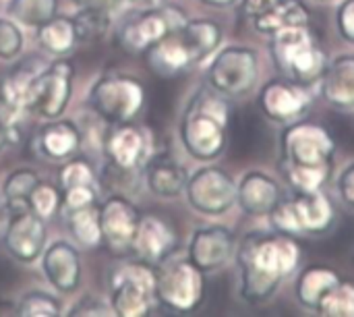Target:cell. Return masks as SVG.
I'll use <instances>...</instances> for the list:
<instances>
[{
    "mask_svg": "<svg viewBox=\"0 0 354 317\" xmlns=\"http://www.w3.org/2000/svg\"><path fill=\"white\" fill-rule=\"evenodd\" d=\"M58 187H60V191H64L71 187H102V183H100V174L93 168V164L85 156L77 154L60 164Z\"/></svg>",
    "mask_w": 354,
    "mask_h": 317,
    "instance_id": "836d02e7",
    "label": "cell"
},
{
    "mask_svg": "<svg viewBox=\"0 0 354 317\" xmlns=\"http://www.w3.org/2000/svg\"><path fill=\"white\" fill-rule=\"evenodd\" d=\"M102 152L106 156V164H110L112 168L139 174L147 160L156 154L153 133L137 120L108 125V133L102 141Z\"/></svg>",
    "mask_w": 354,
    "mask_h": 317,
    "instance_id": "7c38bea8",
    "label": "cell"
},
{
    "mask_svg": "<svg viewBox=\"0 0 354 317\" xmlns=\"http://www.w3.org/2000/svg\"><path fill=\"white\" fill-rule=\"evenodd\" d=\"M19 317H60L64 316L62 301L46 291H27L15 305Z\"/></svg>",
    "mask_w": 354,
    "mask_h": 317,
    "instance_id": "e575fe53",
    "label": "cell"
},
{
    "mask_svg": "<svg viewBox=\"0 0 354 317\" xmlns=\"http://www.w3.org/2000/svg\"><path fill=\"white\" fill-rule=\"evenodd\" d=\"M2 243L19 264H35L48 245V222L31 210L10 214L2 230Z\"/></svg>",
    "mask_w": 354,
    "mask_h": 317,
    "instance_id": "2e32d148",
    "label": "cell"
},
{
    "mask_svg": "<svg viewBox=\"0 0 354 317\" xmlns=\"http://www.w3.org/2000/svg\"><path fill=\"white\" fill-rule=\"evenodd\" d=\"M102 187H71L62 191V214L100 203Z\"/></svg>",
    "mask_w": 354,
    "mask_h": 317,
    "instance_id": "ab89813d",
    "label": "cell"
},
{
    "mask_svg": "<svg viewBox=\"0 0 354 317\" xmlns=\"http://www.w3.org/2000/svg\"><path fill=\"white\" fill-rule=\"evenodd\" d=\"M48 64V60L39 54L19 56L17 64L2 77L0 81V112L6 120L15 123L25 112V102L29 87L37 73Z\"/></svg>",
    "mask_w": 354,
    "mask_h": 317,
    "instance_id": "7402d4cb",
    "label": "cell"
},
{
    "mask_svg": "<svg viewBox=\"0 0 354 317\" xmlns=\"http://www.w3.org/2000/svg\"><path fill=\"white\" fill-rule=\"evenodd\" d=\"M232 118L230 100L207 83L197 87L187 100L178 120V139L183 150L197 162H216L228 145V127Z\"/></svg>",
    "mask_w": 354,
    "mask_h": 317,
    "instance_id": "7a4b0ae2",
    "label": "cell"
},
{
    "mask_svg": "<svg viewBox=\"0 0 354 317\" xmlns=\"http://www.w3.org/2000/svg\"><path fill=\"white\" fill-rule=\"evenodd\" d=\"M73 4L77 8H89V10H100L106 15H116L120 10V6H124L122 0H73Z\"/></svg>",
    "mask_w": 354,
    "mask_h": 317,
    "instance_id": "f6af8a7d",
    "label": "cell"
},
{
    "mask_svg": "<svg viewBox=\"0 0 354 317\" xmlns=\"http://www.w3.org/2000/svg\"><path fill=\"white\" fill-rule=\"evenodd\" d=\"M147 104L145 83L127 73H104L87 93L89 110L106 125L133 123L141 116Z\"/></svg>",
    "mask_w": 354,
    "mask_h": 317,
    "instance_id": "8992f818",
    "label": "cell"
},
{
    "mask_svg": "<svg viewBox=\"0 0 354 317\" xmlns=\"http://www.w3.org/2000/svg\"><path fill=\"white\" fill-rule=\"evenodd\" d=\"M278 0H241L239 4H241V10H243V15H245V19H253V17H257V15H261L263 10H268L270 6H274Z\"/></svg>",
    "mask_w": 354,
    "mask_h": 317,
    "instance_id": "bcb514c9",
    "label": "cell"
},
{
    "mask_svg": "<svg viewBox=\"0 0 354 317\" xmlns=\"http://www.w3.org/2000/svg\"><path fill=\"white\" fill-rule=\"evenodd\" d=\"M311 21V10L305 0H278L274 6L251 19V27L261 35H272L280 29L292 25H307Z\"/></svg>",
    "mask_w": 354,
    "mask_h": 317,
    "instance_id": "83f0119b",
    "label": "cell"
},
{
    "mask_svg": "<svg viewBox=\"0 0 354 317\" xmlns=\"http://www.w3.org/2000/svg\"><path fill=\"white\" fill-rule=\"evenodd\" d=\"M58 8L60 0H8L4 12L19 25L37 29L46 21L56 17Z\"/></svg>",
    "mask_w": 354,
    "mask_h": 317,
    "instance_id": "d6a6232c",
    "label": "cell"
},
{
    "mask_svg": "<svg viewBox=\"0 0 354 317\" xmlns=\"http://www.w3.org/2000/svg\"><path fill=\"white\" fill-rule=\"evenodd\" d=\"M73 85H75V64L68 56L48 60V64L37 73L33 79L25 112L52 120L66 112L71 100H73Z\"/></svg>",
    "mask_w": 354,
    "mask_h": 317,
    "instance_id": "30bf717a",
    "label": "cell"
},
{
    "mask_svg": "<svg viewBox=\"0 0 354 317\" xmlns=\"http://www.w3.org/2000/svg\"><path fill=\"white\" fill-rule=\"evenodd\" d=\"M334 164H290L280 162V172L284 183L292 189V193H313L322 191L330 176Z\"/></svg>",
    "mask_w": 354,
    "mask_h": 317,
    "instance_id": "f546056e",
    "label": "cell"
},
{
    "mask_svg": "<svg viewBox=\"0 0 354 317\" xmlns=\"http://www.w3.org/2000/svg\"><path fill=\"white\" fill-rule=\"evenodd\" d=\"M158 266L139 257L118 262L110 268V309L118 317H145L156 307Z\"/></svg>",
    "mask_w": 354,
    "mask_h": 317,
    "instance_id": "5b68a950",
    "label": "cell"
},
{
    "mask_svg": "<svg viewBox=\"0 0 354 317\" xmlns=\"http://www.w3.org/2000/svg\"><path fill=\"white\" fill-rule=\"evenodd\" d=\"M68 317H106V316H114L112 309H110V303L106 305L102 299L97 297H91V295H85L83 299H79L68 311H66Z\"/></svg>",
    "mask_w": 354,
    "mask_h": 317,
    "instance_id": "60d3db41",
    "label": "cell"
},
{
    "mask_svg": "<svg viewBox=\"0 0 354 317\" xmlns=\"http://www.w3.org/2000/svg\"><path fill=\"white\" fill-rule=\"evenodd\" d=\"M259 79V54L251 46L220 48L205 69V83L228 100L249 96Z\"/></svg>",
    "mask_w": 354,
    "mask_h": 317,
    "instance_id": "ba28073f",
    "label": "cell"
},
{
    "mask_svg": "<svg viewBox=\"0 0 354 317\" xmlns=\"http://www.w3.org/2000/svg\"><path fill=\"white\" fill-rule=\"evenodd\" d=\"M0 214H2V208H0Z\"/></svg>",
    "mask_w": 354,
    "mask_h": 317,
    "instance_id": "f907efd6",
    "label": "cell"
},
{
    "mask_svg": "<svg viewBox=\"0 0 354 317\" xmlns=\"http://www.w3.org/2000/svg\"><path fill=\"white\" fill-rule=\"evenodd\" d=\"M340 280H342V278H340V274H338L334 268L319 266V264L307 266V268L297 276V282H295V297H297V301H299L301 307H305V309L317 314V307H319V303L324 301V297H326Z\"/></svg>",
    "mask_w": 354,
    "mask_h": 317,
    "instance_id": "484cf974",
    "label": "cell"
},
{
    "mask_svg": "<svg viewBox=\"0 0 354 317\" xmlns=\"http://www.w3.org/2000/svg\"><path fill=\"white\" fill-rule=\"evenodd\" d=\"M19 141H21V131H19L17 120L10 123V120H6L4 114L0 112V154H2L6 147L19 143Z\"/></svg>",
    "mask_w": 354,
    "mask_h": 317,
    "instance_id": "ee69618b",
    "label": "cell"
},
{
    "mask_svg": "<svg viewBox=\"0 0 354 317\" xmlns=\"http://www.w3.org/2000/svg\"><path fill=\"white\" fill-rule=\"evenodd\" d=\"M338 143L334 135L317 123L305 118L284 125L280 135L282 162L290 164H334Z\"/></svg>",
    "mask_w": 354,
    "mask_h": 317,
    "instance_id": "4fadbf2b",
    "label": "cell"
},
{
    "mask_svg": "<svg viewBox=\"0 0 354 317\" xmlns=\"http://www.w3.org/2000/svg\"><path fill=\"white\" fill-rule=\"evenodd\" d=\"M317 314L326 317H354V282L340 280L319 303Z\"/></svg>",
    "mask_w": 354,
    "mask_h": 317,
    "instance_id": "8d00e7d4",
    "label": "cell"
},
{
    "mask_svg": "<svg viewBox=\"0 0 354 317\" xmlns=\"http://www.w3.org/2000/svg\"><path fill=\"white\" fill-rule=\"evenodd\" d=\"M336 191H338V195H340V201L354 212V162H351V164L338 174Z\"/></svg>",
    "mask_w": 354,
    "mask_h": 317,
    "instance_id": "7bdbcfd3",
    "label": "cell"
},
{
    "mask_svg": "<svg viewBox=\"0 0 354 317\" xmlns=\"http://www.w3.org/2000/svg\"><path fill=\"white\" fill-rule=\"evenodd\" d=\"M322 98L340 112L354 110V52H342L328 60L317 83Z\"/></svg>",
    "mask_w": 354,
    "mask_h": 317,
    "instance_id": "cb8c5ba5",
    "label": "cell"
},
{
    "mask_svg": "<svg viewBox=\"0 0 354 317\" xmlns=\"http://www.w3.org/2000/svg\"><path fill=\"white\" fill-rule=\"evenodd\" d=\"M284 197V189L270 172L253 168L236 183V206L251 218H268Z\"/></svg>",
    "mask_w": 354,
    "mask_h": 317,
    "instance_id": "44dd1931",
    "label": "cell"
},
{
    "mask_svg": "<svg viewBox=\"0 0 354 317\" xmlns=\"http://www.w3.org/2000/svg\"><path fill=\"white\" fill-rule=\"evenodd\" d=\"M180 247V239L176 228L164 220L162 216L147 214L141 216L139 228L133 241V255L151 264L160 266L166 260H170Z\"/></svg>",
    "mask_w": 354,
    "mask_h": 317,
    "instance_id": "ffe728a7",
    "label": "cell"
},
{
    "mask_svg": "<svg viewBox=\"0 0 354 317\" xmlns=\"http://www.w3.org/2000/svg\"><path fill=\"white\" fill-rule=\"evenodd\" d=\"M141 212L122 193H114L100 203L102 245H106L116 257L133 253V241L139 228Z\"/></svg>",
    "mask_w": 354,
    "mask_h": 317,
    "instance_id": "9a60e30c",
    "label": "cell"
},
{
    "mask_svg": "<svg viewBox=\"0 0 354 317\" xmlns=\"http://www.w3.org/2000/svg\"><path fill=\"white\" fill-rule=\"evenodd\" d=\"M236 245L239 239L232 233V228L224 224H207L193 230L187 245V257L203 274H212L234 260Z\"/></svg>",
    "mask_w": 354,
    "mask_h": 317,
    "instance_id": "e0dca14e",
    "label": "cell"
},
{
    "mask_svg": "<svg viewBox=\"0 0 354 317\" xmlns=\"http://www.w3.org/2000/svg\"><path fill=\"white\" fill-rule=\"evenodd\" d=\"M35 39H37V46L54 58L71 56L75 48L81 44L73 17H66L60 12L35 29Z\"/></svg>",
    "mask_w": 354,
    "mask_h": 317,
    "instance_id": "4316f807",
    "label": "cell"
},
{
    "mask_svg": "<svg viewBox=\"0 0 354 317\" xmlns=\"http://www.w3.org/2000/svg\"><path fill=\"white\" fill-rule=\"evenodd\" d=\"M64 218H66V228L71 237L83 249H95L104 243L102 226H100V203L66 212Z\"/></svg>",
    "mask_w": 354,
    "mask_h": 317,
    "instance_id": "1f68e13d",
    "label": "cell"
},
{
    "mask_svg": "<svg viewBox=\"0 0 354 317\" xmlns=\"http://www.w3.org/2000/svg\"><path fill=\"white\" fill-rule=\"evenodd\" d=\"M234 262L241 299L249 305H261L301 268L303 247L299 239L276 230H251L239 241Z\"/></svg>",
    "mask_w": 354,
    "mask_h": 317,
    "instance_id": "6da1fadb",
    "label": "cell"
},
{
    "mask_svg": "<svg viewBox=\"0 0 354 317\" xmlns=\"http://www.w3.org/2000/svg\"><path fill=\"white\" fill-rule=\"evenodd\" d=\"M268 50L278 73L307 87H317L328 54L311 25H292L270 35Z\"/></svg>",
    "mask_w": 354,
    "mask_h": 317,
    "instance_id": "3957f363",
    "label": "cell"
},
{
    "mask_svg": "<svg viewBox=\"0 0 354 317\" xmlns=\"http://www.w3.org/2000/svg\"><path fill=\"white\" fill-rule=\"evenodd\" d=\"M29 210L50 222L58 212H62V191L54 183L39 181L29 195Z\"/></svg>",
    "mask_w": 354,
    "mask_h": 317,
    "instance_id": "d590c367",
    "label": "cell"
},
{
    "mask_svg": "<svg viewBox=\"0 0 354 317\" xmlns=\"http://www.w3.org/2000/svg\"><path fill=\"white\" fill-rule=\"evenodd\" d=\"M158 305L172 314H195L205 299V274L189 257H170L158 266Z\"/></svg>",
    "mask_w": 354,
    "mask_h": 317,
    "instance_id": "52a82bcc",
    "label": "cell"
},
{
    "mask_svg": "<svg viewBox=\"0 0 354 317\" xmlns=\"http://www.w3.org/2000/svg\"><path fill=\"white\" fill-rule=\"evenodd\" d=\"M185 199L193 212L205 218H220L236 206V181L212 162L189 174Z\"/></svg>",
    "mask_w": 354,
    "mask_h": 317,
    "instance_id": "8fae6325",
    "label": "cell"
},
{
    "mask_svg": "<svg viewBox=\"0 0 354 317\" xmlns=\"http://www.w3.org/2000/svg\"><path fill=\"white\" fill-rule=\"evenodd\" d=\"M315 2H332V0H315Z\"/></svg>",
    "mask_w": 354,
    "mask_h": 317,
    "instance_id": "681fc988",
    "label": "cell"
},
{
    "mask_svg": "<svg viewBox=\"0 0 354 317\" xmlns=\"http://www.w3.org/2000/svg\"><path fill=\"white\" fill-rule=\"evenodd\" d=\"M25 50V33L10 17H0V60L12 62Z\"/></svg>",
    "mask_w": 354,
    "mask_h": 317,
    "instance_id": "f35d334b",
    "label": "cell"
},
{
    "mask_svg": "<svg viewBox=\"0 0 354 317\" xmlns=\"http://www.w3.org/2000/svg\"><path fill=\"white\" fill-rule=\"evenodd\" d=\"M336 29L340 37L354 46V0H342L336 8Z\"/></svg>",
    "mask_w": 354,
    "mask_h": 317,
    "instance_id": "b9f144b4",
    "label": "cell"
},
{
    "mask_svg": "<svg viewBox=\"0 0 354 317\" xmlns=\"http://www.w3.org/2000/svg\"><path fill=\"white\" fill-rule=\"evenodd\" d=\"M143 181L147 191L158 199H178L185 195L189 170L170 154H153L143 166Z\"/></svg>",
    "mask_w": 354,
    "mask_h": 317,
    "instance_id": "d4e9b609",
    "label": "cell"
},
{
    "mask_svg": "<svg viewBox=\"0 0 354 317\" xmlns=\"http://www.w3.org/2000/svg\"><path fill=\"white\" fill-rule=\"evenodd\" d=\"M143 58H145L147 69L162 79H172V77L185 75L187 71L197 66L195 56H193L187 39L183 37L180 29H176V31L164 35L160 42H156L143 54Z\"/></svg>",
    "mask_w": 354,
    "mask_h": 317,
    "instance_id": "603a6c76",
    "label": "cell"
},
{
    "mask_svg": "<svg viewBox=\"0 0 354 317\" xmlns=\"http://www.w3.org/2000/svg\"><path fill=\"white\" fill-rule=\"evenodd\" d=\"M73 21H75L79 39L81 42H93V39H102L110 31L114 17L100 12V10L77 8V12L73 15Z\"/></svg>",
    "mask_w": 354,
    "mask_h": 317,
    "instance_id": "74e56055",
    "label": "cell"
},
{
    "mask_svg": "<svg viewBox=\"0 0 354 317\" xmlns=\"http://www.w3.org/2000/svg\"><path fill=\"white\" fill-rule=\"evenodd\" d=\"M41 272L44 278L52 289H56L60 295H73L83 280V262L79 249L66 241L58 239L50 245H46L41 257Z\"/></svg>",
    "mask_w": 354,
    "mask_h": 317,
    "instance_id": "d6986e66",
    "label": "cell"
},
{
    "mask_svg": "<svg viewBox=\"0 0 354 317\" xmlns=\"http://www.w3.org/2000/svg\"><path fill=\"white\" fill-rule=\"evenodd\" d=\"M187 19L185 10L170 2L158 8L131 10L116 27V44L129 56H143L164 35L180 29Z\"/></svg>",
    "mask_w": 354,
    "mask_h": 317,
    "instance_id": "9c48e42d",
    "label": "cell"
},
{
    "mask_svg": "<svg viewBox=\"0 0 354 317\" xmlns=\"http://www.w3.org/2000/svg\"><path fill=\"white\" fill-rule=\"evenodd\" d=\"M83 141H85V135L81 127L71 118L58 116V118L46 120L37 129L35 137L31 139V150L37 158L46 162L62 164L68 158L81 154Z\"/></svg>",
    "mask_w": 354,
    "mask_h": 317,
    "instance_id": "ac0fdd59",
    "label": "cell"
},
{
    "mask_svg": "<svg viewBox=\"0 0 354 317\" xmlns=\"http://www.w3.org/2000/svg\"><path fill=\"white\" fill-rule=\"evenodd\" d=\"M39 174L33 168H15L10 170L0 187L2 193V206L8 214L25 212L29 210V195L39 183Z\"/></svg>",
    "mask_w": 354,
    "mask_h": 317,
    "instance_id": "4dcf8cb0",
    "label": "cell"
},
{
    "mask_svg": "<svg viewBox=\"0 0 354 317\" xmlns=\"http://www.w3.org/2000/svg\"><path fill=\"white\" fill-rule=\"evenodd\" d=\"M268 220L272 230L295 239L326 237L338 222V210L324 189L313 193H292L290 197L280 199Z\"/></svg>",
    "mask_w": 354,
    "mask_h": 317,
    "instance_id": "277c9868",
    "label": "cell"
},
{
    "mask_svg": "<svg viewBox=\"0 0 354 317\" xmlns=\"http://www.w3.org/2000/svg\"><path fill=\"white\" fill-rule=\"evenodd\" d=\"M313 104V91L307 85L286 77L270 79L257 91V106L261 114L278 125H290L307 116Z\"/></svg>",
    "mask_w": 354,
    "mask_h": 317,
    "instance_id": "5bb4252c",
    "label": "cell"
},
{
    "mask_svg": "<svg viewBox=\"0 0 354 317\" xmlns=\"http://www.w3.org/2000/svg\"><path fill=\"white\" fill-rule=\"evenodd\" d=\"M124 6H129L131 10H143V8H158L168 4L170 0H122Z\"/></svg>",
    "mask_w": 354,
    "mask_h": 317,
    "instance_id": "7dc6e473",
    "label": "cell"
},
{
    "mask_svg": "<svg viewBox=\"0 0 354 317\" xmlns=\"http://www.w3.org/2000/svg\"><path fill=\"white\" fill-rule=\"evenodd\" d=\"M180 33L187 39L197 64L209 60L222 48V42H224L222 25L207 17L187 19V23L180 27Z\"/></svg>",
    "mask_w": 354,
    "mask_h": 317,
    "instance_id": "f1b7e54d",
    "label": "cell"
},
{
    "mask_svg": "<svg viewBox=\"0 0 354 317\" xmlns=\"http://www.w3.org/2000/svg\"><path fill=\"white\" fill-rule=\"evenodd\" d=\"M199 2L205 4V6H212V8H232L241 0H199Z\"/></svg>",
    "mask_w": 354,
    "mask_h": 317,
    "instance_id": "c3c4849f",
    "label": "cell"
}]
</instances>
